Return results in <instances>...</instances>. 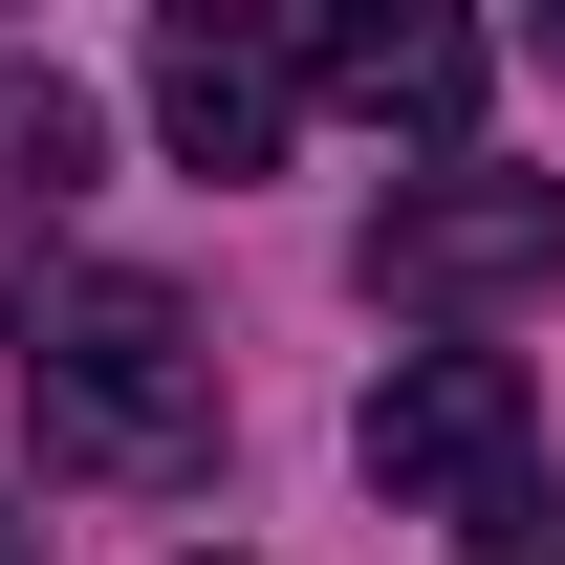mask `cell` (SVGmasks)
Segmentation results:
<instances>
[{"instance_id":"6da1fadb","label":"cell","mask_w":565,"mask_h":565,"mask_svg":"<svg viewBox=\"0 0 565 565\" xmlns=\"http://www.w3.org/2000/svg\"><path fill=\"white\" fill-rule=\"evenodd\" d=\"M22 414H44L66 479H196V457H217V349H196L174 282L44 262V282H22Z\"/></svg>"},{"instance_id":"7a4b0ae2","label":"cell","mask_w":565,"mask_h":565,"mask_svg":"<svg viewBox=\"0 0 565 565\" xmlns=\"http://www.w3.org/2000/svg\"><path fill=\"white\" fill-rule=\"evenodd\" d=\"M565 282V174H500V152H435L370 196V305H414V327H500V305H544Z\"/></svg>"},{"instance_id":"3957f363","label":"cell","mask_w":565,"mask_h":565,"mask_svg":"<svg viewBox=\"0 0 565 565\" xmlns=\"http://www.w3.org/2000/svg\"><path fill=\"white\" fill-rule=\"evenodd\" d=\"M349 457H370L392 522H500L522 500V370L500 349H392L370 414H349Z\"/></svg>"},{"instance_id":"277c9868","label":"cell","mask_w":565,"mask_h":565,"mask_svg":"<svg viewBox=\"0 0 565 565\" xmlns=\"http://www.w3.org/2000/svg\"><path fill=\"white\" fill-rule=\"evenodd\" d=\"M305 87L370 109V131H414V174L479 131V22H435V0H349V22H305Z\"/></svg>"},{"instance_id":"5b68a950","label":"cell","mask_w":565,"mask_h":565,"mask_svg":"<svg viewBox=\"0 0 565 565\" xmlns=\"http://www.w3.org/2000/svg\"><path fill=\"white\" fill-rule=\"evenodd\" d=\"M152 131H174V174H282L305 44H262V22H152Z\"/></svg>"},{"instance_id":"8992f818","label":"cell","mask_w":565,"mask_h":565,"mask_svg":"<svg viewBox=\"0 0 565 565\" xmlns=\"http://www.w3.org/2000/svg\"><path fill=\"white\" fill-rule=\"evenodd\" d=\"M87 152H109V131H87V87H66V66H0V196L66 217V196H87Z\"/></svg>"},{"instance_id":"52a82bcc","label":"cell","mask_w":565,"mask_h":565,"mask_svg":"<svg viewBox=\"0 0 565 565\" xmlns=\"http://www.w3.org/2000/svg\"><path fill=\"white\" fill-rule=\"evenodd\" d=\"M479 544H500V565H565V544H522V522H479Z\"/></svg>"},{"instance_id":"ba28073f","label":"cell","mask_w":565,"mask_h":565,"mask_svg":"<svg viewBox=\"0 0 565 565\" xmlns=\"http://www.w3.org/2000/svg\"><path fill=\"white\" fill-rule=\"evenodd\" d=\"M0 565H22V522H0Z\"/></svg>"},{"instance_id":"9c48e42d","label":"cell","mask_w":565,"mask_h":565,"mask_svg":"<svg viewBox=\"0 0 565 565\" xmlns=\"http://www.w3.org/2000/svg\"><path fill=\"white\" fill-rule=\"evenodd\" d=\"M544 66H565V22H544Z\"/></svg>"}]
</instances>
